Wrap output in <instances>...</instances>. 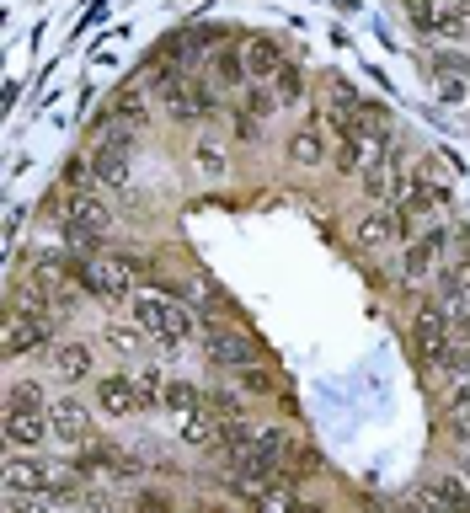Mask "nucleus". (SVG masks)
<instances>
[{"mask_svg":"<svg viewBox=\"0 0 470 513\" xmlns=\"http://www.w3.org/2000/svg\"><path fill=\"white\" fill-rule=\"evenodd\" d=\"M70 284L86 289L91 300L118 305V300H134L139 268H134L123 252H118V257H97V252H75V246H70Z\"/></svg>","mask_w":470,"mask_h":513,"instance_id":"nucleus-1","label":"nucleus"},{"mask_svg":"<svg viewBox=\"0 0 470 513\" xmlns=\"http://www.w3.org/2000/svg\"><path fill=\"white\" fill-rule=\"evenodd\" d=\"M134 321L145 326V332L161 342L166 353L187 348V337H193V310L177 305V300H171V294H161V289H134Z\"/></svg>","mask_w":470,"mask_h":513,"instance_id":"nucleus-2","label":"nucleus"},{"mask_svg":"<svg viewBox=\"0 0 470 513\" xmlns=\"http://www.w3.org/2000/svg\"><path fill=\"white\" fill-rule=\"evenodd\" d=\"M155 97H161L166 113L182 118V123L214 118V113H219V91H214V81H203V75H182V70H171V65L155 70Z\"/></svg>","mask_w":470,"mask_h":513,"instance_id":"nucleus-3","label":"nucleus"},{"mask_svg":"<svg viewBox=\"0 0 470 513\" xmlns=\"http://www.w3.org/2000/svg\"><path fill=\"white\" fill-rule=\"evenodd\" d=\"M454 241H460V236H454L449 225H428L422 236L406 241V252H401V262H396V278H401L406 289L428 284V278L449 262V246H454Z\"/></svg>","mask_w":470,"mask_h":513,"instance_id":"nucleus-4","label":"nucleus"},{"mask_svg":"<svg viewBox=\"0 0 470 513\" xmlns=\"http://www.w3.org/2000/svg\"><path fill=\"white\" fill-rule=\"evenodd\" d=\"M449 348H454V316H449L444 300H428L412 316V353H417L422 369H444Z\"/></svg>","mask_w":470,"mask_h":513,"instance_id":"nucleus-5","label":"nucleus"},{"mask_svg":"<svg viewBox=\"0 0 470 513\" xmlns=\"http://www.w3.org/2000/svg\"><path fill=\"white\" fill-rule=\"evenodd\" d=\"M59 230H65V241L75 252H97L107 241V230H113V209H107L97 193H70V214Z\"/></svg>","mask_w":470,"mask_h":513,"instance_id":"nucleus-6","label":"nucleus"},{"mask_svg":"<svg viewBox=\"0 0 470 513\" xmlns=\"http://www.w3.org/2000/svg\"><path fill=\"white\" fill-rule=\"evenodd\" d=\"M134 145H118V139H102L97 155H91V166H97V182L113 193H129L134 188Z\"/></svg>","mask_w":470,"mask_h":513,"instance_id":"nucleus-7","label":"nucleus"},{"mask_svg":"<svg viewBox=\"0 0 470 513\" xmlns=\"http://www.w3.org/2000/svg\"><path fill=\"white\" fill-rule=\"evenodd\" d=\"M252 337L246 332H235V326H209V337H203V359L219 364V369H241V364H252Z\"/></svg>","mask_w":470,"mask_h":513,"instance_id":"nucleus-8","label":"nucleus"},{"mask_svg":"<svg viewBox=\"0 0 470 513\" xmlns=\"http://www.w3.org/2000/svg\"><path fill=\"white\" fill-rule=\"evenodd\" d=\"M49 423H54V439H65V444H75V449L91 444V412L81 407V396L49 401Z\"/></svg>","mask_w":470,"mask_h":513,"instance_id":"nucleus-9","label":"nucleus"},{"mask_svg":"<svg viewBox=\"0 0 470 513\" xmlns=\"http://www.w3.org/2000/svg\"><path fill=\"white\" fill-rule=\"evenodd\" d=\"M406 503L417 508H470V481L465 476H433L422 487L406 492Z\"/></svg>","mask_w":470,"mask_h":513,"instance_id":"nucleus-10","label":"nucleus"},{"mask_svg":"<svg viewBox=\"0 0 470 513\" xmlns=\"http://www.w3.org/2000/svg\"><path fill=\"white\" fill-rule=\"evenodd\" d=\"M97 401H102L107 417H134V412H145L139 375H102V380H97Z\"/></svg>","mask_w":470,"mask_h":513,"instance_id":"nucleus-11","label":"nucleus"},{"mask_svg":"<svg viewBox=\"0 0 470 513\" xmlns=\"http://www.w3.org/2000/svg\"><path fill=\"white\" fill-rule=\"evenodd\" d=\"M358 246H364V252H385L390 241H401V220H396V204H374V214H364V220H358Z\"/></svg>","mask_w":470,"mask_h":513,"instance_id":"nucleus-12","label":"nucleus"},{"mask_svg":"<svg viewBox=\"0 0 470 513\" xmlns=\"http://www.w3.org/2000/svg\"><path fill=\"white\" fill-rule=\"evenodd\" d=\"M209 81L214 86H246V81H252V70H246V49H235V43H214V49H209Z\"/></svg>","mask_w":470,"mask_h":513,"instance_id":"nucleus-13","label":"nucleus"},{"mask_svg":"<svg viewBox=\"0 0 470 513\" xmlns=\"http://www.w3.org/2000/svg\"><path fill=\"white\" fill-rule=\"evenodd\" d=\"M54 433L49 412H6V444L11 449H38Z\"/></svg>","mask_w":470,"mask_h":513,"instance_id":"nucleus-14","label":"nucleus"},{"mask_svg":"<svg viewBox=\"0 0 470 513\" xmlns=\"http://www.w3.org/2000/svg\"><path fill=\"white\" fill-rule=\"evenodd\" d=\"M49 364H54L70 385H81V380H91V369H97V353H91L86 342H54V348H49Z\"/></svg>","mask_w":470,"mask_h":513,"instance_id":"nucleus-15","label":"nucleus"},{"mask_svg":"<svg viewBox=\"0 0 470 513\" xmlns=\"http://www.w3.org/2000/svg\"><path fill=\"white\" fill-rule=\"evenodd\" d=\"M284 65H289V59H284V49H278L273 38H252V43H246V70H252V81H273Z\"/></svg>","mask_w":470,"mask_h":513,"instance_id":"nucleus-16","label":"nucleus"},{"mask_svg":"<svg viewBox=\"0 0 470 513\" xmlns=\"http://www.w3.org/2000/svg\"><path fill=\"white\" fill-rule=\"evenodd\" d=\"M358 107H364V97L353 91V81H332V86H326V113H332V129H353Z\"/></svg>","mask_w":470,"mask_h":513,"instance_id":"nucleus-17","label":"nucleus"},{"mask_svg":"<svg viewBox=\"0 0 470 513\" xmlns=\"http://www.w3.org/2000/svg\"><path fill=\"white\" fill-rule=\"evenodd\" d=\"M326 134H321V123H310V129H294L289 134V161L294 166H321L326 161Z\"/></svg>","mask_w":470,"mask_h":513,"instance_id":"nucleus-18","label":"nucleus"},{"mask_svg":"<svg viewBox=\"0 0 470 513\" xmlns=\"http://www.w3.org/2000/svg\"><path fill=\"white\" fill-rule=\"evenodd\" d=\"M161 407H166V412H177V417H187V412H198V407H203V391H198L193 380L171 375V380L161 385Z\"/></svg>","mask_w":470,"mask_h":513,"instance_id":"nucleus-19","label":"nucleus"},{"mask_svg":"<svg viewBox=\"0 0 470 513\" xmlns=\"http://www.w3.org/2000/svg\"><path fill=\"white\" fill-rule=\"evenodd\" d=\"M182 444H193V449H203V444H219V417L209 412V407H198V412H187L182 417Z\"/></svg>","mask_w":470,"mask_h":513,"instance_id":"nucleus-20","label":"nucleus"},{"mask_svg":"<svg viewBox=\"0 0 470 513\" xmlns=\"http://www.w3.org/2000/svg\"><path fill=\"white\" fill-rule=\"evenodd\" d=\"M6 412H49V396H43L38 380H11L6 385Z\"/></svg>","mask_w":470,"mask_h":513,"instance_id":"nucleus-21","label":"nucleus"},{"mask_svg":"<svg viewBox=\"0 0 470 513\" xmlns=\"http://www.w3.org/2000/svg\"><path fill=\"white\" fill-rule=\"evenodd\" d=\"M113 118H118V123H134V129H145V123H150L145 86H123V91H118V102H113Z\"/></svg>","mask_w":470,"mask_h":513,"instance_id":"nucleus-22","label":"nucleus"},{"mask_svg":"<svg viewBox=\"0 0 470 513\" xmlns=\"http://www.w3.org/2000/svg\"><path fill=\"white\" fill-rule=\"evenodd\" d=\"M364 150L369 139L358 129H337V171H364Z\"/></svg>","mask_w":470,"mask_h":513,"instance_id":"nucleus-23","label":"nucleus"},{"mask_svg":"<svg viewBox=\"0 0 470 513\" xmlns=\"http://www.w3.org/2000/svg\"><path fill=\"white\" fill-rule=\"evenodd\" d=\"M102 337H107V348H113V353H134L139 342H145V326H139V321H113Z\"/></svg>","mask_w":470,"mask_h":513,"instance_id":"nucleus-24","label":"nucleus"},{"mask_svg":"<svg viewBox=\"0 0 470 513\" xmlns=\"http://www.w3.org/2000/svg\"><path fill=\"white\" fill-rule=\"evenodd\" d=\"M235 385H241L246 396H273V391H278L273 369H252V364H241V369H235Z\"/></svg>","mask_w":470,"mask_h":513,"instance_id":"nucleus-25","label":"nucleus"},{"mask_svg":"<svg viewBox=\"0 0 470 513\" xmlns=\"http://www.w3.org/2000/svg\"><path fill=\"white\" fill-rule=\"evenodd\" d=\"M273 107H284L278 102V91L268 81H246V113H257V118H268Z\"/></svg>","mask_w":470,"mask_h":513,"instance_id":"nucleus-26","label":"nucleus"},{"mask_svg":"<svg viewBox=\"0 0 470 513\" xmlns=\"http://www.w3.org/2000/svg\"><path fill=\"white\" fill-rule=\"evenodd\" d=\"M91 182H97V166H91V155H75L65 166V193H91Z\"/></svg>","mask_w":470,"mask_h":513,"instance_id":"nucleus-27","label":"nucleus"},{"mask_svg":"<svg viewBox=\"0 0 470 513\" xmlns=\"http://www.w3.org/2000/svg\"><path fill=\"white\" fill-rule=\"evenodd\" d=\"M273 91H278V102H284V107L305 102V81H300V70H294V65H284V70L273 75Z\"/></svg>","mask_w":470,"mask_h":513,"instance_id":"nucleus-28","label":"nucleus"},{"mask_svg":"<svg viewBox=\"0 0 470 513\" xmlns=\"http://www.w3.org/2000/svg\"><path fill=\"white\" fill-rule=\"evenodd\" d=\"M193 161H198L203 177H225V150H219L214 139H198V145H193Z\"/></svg>","mask_w":470,"mask_h":513,"instance_id":"nucleus-29","label":"nucleus"},{"mask_svg":"<svg viewBox=\"0 0 470 513\" xmlns=\"http://www.w3.org/2000/svg\"><path fill=\"white\" fill-rule=\"evenodd\" d=\"M241 396H246L241 385H235V391H209V412L219 417V423H230V417H246V412H241Z\"/></svg>","mask_w":470,"mask_h":513,"instance_id":"nucleus-30","label":"nucleus"},{"mask_svg":"<svg viewBox=\"0 0 470 513\" xmlns=\"http://www.w3.org/2000/svg\"><path fill=\"white\" fill-rule=\"evenodd\" d=\"M235 139H241V145H257V139H262V118L241 107V113H235Z\"/></svg>","mask_w":470,"mask_h":513,"instance_id":"nucleus-31","label":"nucleus"}]
</instances>
